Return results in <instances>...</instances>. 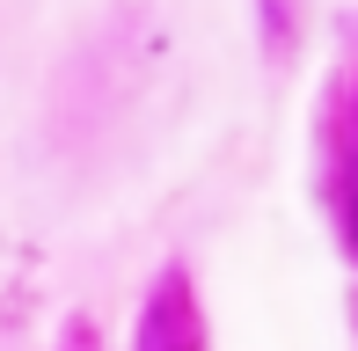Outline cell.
I'll return each mask as SVG.
<instances>
[{
    "mask_svg": "<svg viewBox=\"0 0 358 351\" xmlns=\"http://www.w3.org/2000/svg\"><path fill=\"white\" fill-rule=\"evenodd\" d=\"M351 242H358V220H351Z\"/></svg>",
    "mask_w": 358,
    "mask_h": 351,
    "instance_id": "cell-1",
    "label": "cell"
}]
</instances>
